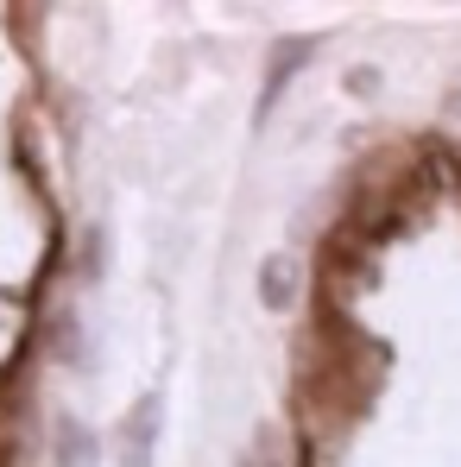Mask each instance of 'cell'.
<instances>
[{"mask_svg":"<svg viewBox=\"0 0 461 467\" xmlns=\"http://www.w3.org/2000/svg\"><path fill=\"white\" fill-rule=\"evenodd\" d=\"M158 417H164V404H158V391H146L127 417H120V467H152V449H158Z\"/></svg>","mask_w":461,"mask_h":467,"instance_id":"cell-1","label":"cell"},{"mask_svg":"<svg viewBox=\"0 0 461 467\" xmlns=\"http://www.w3.org/2000/svg\"><path fill=\"white\" fill-rule=\"evenodd\" d=\"M309 57H316V38H309V32H291V38L272 45V57H266V88H259V120L272 114V101L285 95V82L298 77Z\"/></svg>","mask_w":461,"mask_h":467,"instance_id":"cell-2","label":"cell"},{"mask_svg":"<svg viewBox=\"0 0 461 467\" xmlns=\"http://www.w3.org/2000/svg\"><path fill=\"white\" fill-rule=\"evenodd\" d=\"M298 291H304V265H298V253H272V259L259 265V304H266V310H291Z\"/></svg>","mask_w":461,"mask_h":467,"instance_id":"cell-3","label":"cell"},{"mask_svg":"<svg viewBox=\"0 0 461 467\" xmlns=\"http://www.w3.org/2000/svg\"><path fill=\"white\" fill-rule=\"evenodd\" d=\"M58 455H64V467H89V436H82L77 423H64V449Z\"/></svg>","mask_w":461,"mask_h":467,"instance_id":"cell-4","label":"cell"}]
</instances>
